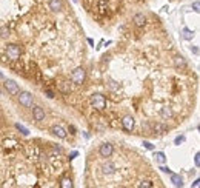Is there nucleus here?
I'll use <instances>...</instances> for the list:
<instances>
[{
	"label": "nucleus",
	"instance_id": "nucleus-26",
	"mask_svg": "<svg viewBox=\"0 0 200 188\" xmlns=\"http://www.w3.org/2000/svg\"><path fill=\"white\" fill-rule=\"evenodd\" d=\"M5 146L6 148H14L16 146V141H5Z\"/></svg>",
	"mask_w": 200,
	"mask_h": 188
},
{
	"label": "nucleus",
	"instance_id": "nucleus-21",
	"mask_svg": "<svg viewBox=\"0 0 200 188\" xmlns=\"http://www.w3.org/2000/svg\"><path fill=\"white\" fill-rule=\"evenodd\" d=\"M16 128H17L23 136H28V134H29V130H28V128H25V127H23V125H20V123H16Z\"/></svg>",
	"mask_w": 200,
	"mask_h": 188
},
{
	"label": "nucleus",
	"instance_id": "nucleus-1",
	"mask_svg": "<svg viewBox=\"0 0 200 188\" xmlns=\"http://www.w3.org/2000/svg\"><path fill=\"white\" fill-rule=\"evenodd\" d=\"M89 102H91V106L97 111H103L106 108V99L105 96L100 93H96V94H91L89 97Z\"/></svg>",
	"mask_w": 200,
	"mask_h": 188
},
{
	"label": "nucleus",
	"instance_id": "nucleus-32",
	"mask_svg": "<svg viewBox=\"0 0 200 188\" xmlns=\"http://www.w3.org/2000/svg\"><path fill=\"white\" fill-rule=\"evenodd\" d=\"M193 187H194V188H199V187H200V179H196V181H194Z\"/></svg>",
	"mask_w": 200,
	"mask_h": 188
},
{
	"label": "nucleus",
	"instance_id": "nucleus-28",
	"mask_svg": "<svg viewBox=\"0 0 200 188\" xmlns=\"http://www.w3.org/2000/svg\"><path fill=\"white\" fill-rule=\"evenodd\" d=\"M194 163H196L197 168L200 167V153H196V156H194Z\"/></svg>",
	"mask_w": 200,
	"mask_h": 188
},
{
	"label": "nucleus",
	"instance_id": "nucleus-31",
	"mask_svg": "<svg viewBox=\"0 0 200 188\" xmlns=\"http://www.w3.org/2000/svg\"><path fill=\"white\" fill-rule=\"evenodd\" d=\"M193 8H194V11H196V12H197V14H199L200 12V5H199V2H194V3H193Z\"/></svg>",
	"mask_w": 200,
	"mask_h": 188
},
{
	"label": "nucleus",
	"instance_id": "nucleus-16",
	"mask_svg": "<svg viewBox=\"0 0 200 188\" xmlns=\"http://www.w3.org/2000/svg\"><path fill=\"white\" fill-rule=\"evenodd\" d=\"M154 159H156V162L159 165H165V162H166V156H165L163 151H156L154 153Z\"/></svg>",
	"mask_w": 200,
	"mask_h": 188
},
{
	"label": "nucleus",
	"instance_id": "nucleus-19",
	"mask_svg": "<svg viewBox=\"0 0 200 188\" xmlns=\"http://www.w3.org/2000/svg\"><path fill=\"white\" fill-rule=\"evenodd\" d=\"M153 130H154V133H157V134H165V133L168 131V127L163 125V123H154V125H153Z\"/></svg>",
	"mask_w": 200,
	"mask_h": 188
},
{
	"label": "nucleus",
	"instance_id": "nucleus-2",
	"mask_svg": "<svg viewBox=\"0 0 200 188\" xmlns=\"http://www.w3.org/2000/svg\"><path fill=\"white\" fill-rule=\"evenodd\" d=\"M16 96H17L19 103L23 105L25 108H33L34 106V96L29 93V91H19Z\"/></svg>",
	"mask_w": 200,
	"mask_h": 188
},
{
	"label": "nucleus",
	"instance_id": "nucleus-14",
	"mask_svg": "<svg viewBox=\"0 0 200 188\" xmlns=\"http://www.w3.org/2000/svg\"><path fill=\"white\" fill-rule=\"evenodd\" d=\"M160 116H162L163 119H172V116H174L172 108H171V106H163V108L160 110Z\"/></svg>",
	"mask_w": 200,
	"mask_h": 188
},
{
	"label": "nucleus",
	"instance_id": "nucleus-6",
	"mask_svg": "<svg viewBox=\"0 0 200 188\" xmlns=\"http://www.w3.org/2000/svg\"><path fill=\"white\" fill-rule=\"evenodd\" d=\"M113 153H114V146H113L109 142H105V143H102V145L99 146V154H100L102 157H111Z\"/></svg>",
	"mask_w": 200,
	"mask_h": 188
},
{
	"label": "nucleus",
	"instance_id": "nucleus-20",
	"mask_svg": "<svg viewBox=\"0 0 200 188\" xmlns=\"http://www.w3.org/2000/svg\"><path fill=\"white\" fill-rule=\"evenodd\" d=\"M73 185H74V184H73V181H71L69 177H63L62 182H60V187L62 188H73Z\"/></svg>",
	"mask_w": 200,
	"mask_h": 188
},
{
	"label": "nucleus",
	"instance_id": "nucleus-7",
	"mask_svg": "<svg viewBox=\"0 0 200 188\" xmlns=\"http://www.w3.org/2000/svg\"><path fill=\"white\" fill-rule=\"evenodd\" d=\"M51 133L56 136V137H59V139H66V130L62 127V125H54L52 128H51Z\"/></svg>",
	"mask_w": 200,
	"mask_h": 188
},
{
	"label": "nucleus",
	"instance_id": "nucleus-12",
	"mask_svg": "<svg viewBox=\"0 0 200 188\" xmlns=\"http://www.w3.org/2000/svg\"><path fill=\"white\" fill-rule=\"evenodd\" d=\"M174 65H176V68H179V69H185V68L188 66L185 57H182V56H176V57H174Z\"/></svg>",
	"mask_w": 200,
	"mask_h": 188
},
{
	"label": "nucleus",
	"instance_id": "nucleus-11",
	"mask_svg": "<svg viewBox=\"0 0 200 188\" xmlns=\"http://www.w3.org/2000/svg\"><path fill=\"white\" fill-rule=\"evenodd\" d=\"M132 22H134V25L136 26H139V28H142V26H145L146 25V16H143V14H136L134 16V19H132Z\"/></svg>",
	"mask_w": 200,
	"mask_h": 188
},
{
	"label": "nucleus",
	"instance_id": "nucleus-10",
	"mask_svg": "<svg viewBox=\"0 0 200 188\" xmlns=\"http://www.w3.org/2000/svg\"><path fill=\"white\" fill-rule=\"evenodd\" d=\"M122 125H123V128H125L126 131H131V130L134 128V117H132V116H125V117L122 119Z\"/></svg>",
	"mask_w": 200,
	"mask_h": 188
},
{
	"label": "nucleus",
	"instance_id": "nucleus-9",
	"mask_svg": "<svg viewBox=\"0 0 200 188\" xmlns=\"http://www.w3.org/2000/svg\"><path fill=\"white\" fill-rule=\"evenodd\" d=\"M116 170H117V167H116V163H113V162H105V163L102 165V173H103V174H114Z\"/></svg>",
	"mask_w": 200,
	"mask_h": 188
},
{
	"label": "nucleus",
	"instance_id": "nucleus-18",
	"mask_svg": "<svg viewBox=\"0 0 200 188\" xmlns=\"http://www.w3.org/2000/svg\"><path fill=\"white\" fill-rule=\"evenodd\" d=\"M59 90H60L62 93H65V94L71 93V83H69V82H66V80H62V82L59 83Z\"/></svg>",
	"mask_w": 200,
	"mask_h": 188
},
{
	"label": "nucleus",
	"instance_id": "nucleus-15",
	"mask_svg": "<svg viewBox=\"0 0 200 188\" xmlns=\"http://www.w3.org/2000/svg\"><path fill=\"white\" fill-rule=\"evenodd\" d=\"M171 182H172V185L174 187H183V179H182V176L180 174H174V173H171Z\"/></svg>",
	"mask_w": 200,
	"mask_h": 188
},
{
	"label": "nucleus",
	"instance_id": "nucleus-33",
	"mask_svg": "<svg viewBox=\"0 0 200 188\" xmlns=\"http://www.w3.org/2000/svg\"><path fill=\"white\" fill-rule=\"evenodd\" d=\"M69 131H71V134H76V128H74V127H73V125H71V127H69Z\"/></svg>",
	"mask_w": 200,
	"mask_h": 188
},
{
	"label": "nucleus",
	"instance_id": "nucleus-24",
	"mask_svg": "<svg viewBox=\"0 0 200 188\" xmlns=\"http://www.w3.org/2000/svg\"><path fill=\"white\" fill-rule=\"evenodd\" d=\"M183 142H185V136H177V137L174 139V145L180 146V143H183Z\"/></svg>",
	"mask_w": 200,
	"mask_h": 188
},
{
	"label": "nucleus",
	"instance_id": "nucleus-34",
	"mask_svg": "<svg viewBox=\"0 0 200 188\" xmlns=\"http://www.w3.org/2000/svg\"><path fill=\"white\" fill-rule=\"evenodd\" d=\"M0 93H2V91H0Z\"/></svg>",
	"mask_w": 200,
	"mask_h": 188
},
{
	"label": "nucleus",
	"instance_id": "nucleus-25",
	"mask_svg": "<svg viewBox=\"0 0 200 188\" xmlns=\"http://www.w3.org/2000/svg\"><path fill=\"white\" fill-rule=\"evenodd\" d=\"M160 171H162V173H166V174H171V173H172L171 168H169V167H165V165L160 167Z\"/></svg>",
	"mask_w": 200,
	"mask_h": 188
},
{
	"label": "nucleus",
	"instance_id": "nucleus-29",
	"mask_svg": "<svg viewBox=\"0 0 200 188\" xmlns=\"http://www.w3.org/2000/svg\"><path fill=\"white\" fill-rule=\"evenodd\" d=\"M191 52H193L194 56H199V47H196V45H193V47H191Z\"/></svg>",
	"mask_w": 200,
	"mask_h": 188
},
{
	"label": "nucleus",
	"instance_id": "nucleus-13",
	"mask_svg": "<svg viewBox=\"0 0 200 188\" xmlns=\"http://www.w3.org/2000/svg\"><path fill=\"white\" fill-rule=\"evenodd\" d=\"M48 5H49V9L54 11V12H59V11H62V8H63L62 0H49Z\"/></svg>",
	"mask_w": 200,
	"mask_h": 188
},
{
	"label": "nucleus",
	"instance_id": "nucleus-4",
	"mask_svg": "<svg viewBox=\"0 0 200 188\" xmlns=\"http://www.w3.org/2000/svg\"><path fill=\"white\" fill-rule=\"evenodd\" d=\"M6 54H8L9 59L19 60V59H20V54H22V48L19 47V45H16V43H8V47H6Z\"/></svg>",
	"mask_w": 200,
	"mask_h": 188
},
{
	"label": "nucleus",
	"instance_id": "nucleus-8",
	"mask_svg": "<svg viewBox=\"0 0 200 188\" xmlns=\"http://www.w3.org/2000/svg\"><path fill=\"white\" fill-rule=\"evenodd\" d=\"M33 110V117H34V120H37V122H42V120H45V110L42 108V106H33L31 108Z\"/></svg>",
	"mask_w": 200,
	"mask_h": 188
},
{
	"label": "nucleus",
	"instance_id": "nucleus-30",
	"mask_svg": "<svg viewBox=\"0 0 200 188\" xmlns=\"http://www.w3.org/2000/svg\"><path fill=\"white\" fill-rule=\"evenodd\" d=\"M45 94H46V97L54 99V91H51V90H45Z\"/></svg>",
	"mask_w": 200,
	"mask_h": 188
},
{
	"label": "nucleus",
	"instance_id": "nucleus-5",
	"mask_svg": "<svg viewBox=\"0 0 200 188\" xmlns=\"http://www.w3.org/2000/svg\"><path fill=\"white\" fill-rule=\"evenodd\" d=\"M3 88H5V91H6V93L12 94V96H16V94L20 91L19 83H17L16 80H12V79H6V80H5V83H3Z\"/></svg>",
	"mask_w": 200,
	"mask_h": 188
},
{
	"label": "nucleus",
	"instance_id": "nucleus-17",
	"mask_svg": "<svg viewBox=\"0 0 200 188\" xmlns=\"http://www.w3.org/2000/svg\"><path fill=\"white\" fill-rule=\"evenodd\" d=\"M194 31L193 29H189V28H183L182 29V37L185 39V40H193L194 39Z\"/></svg>",
	"mask_w": 200,
	"mask_h": 188
},
{
	"label": "nucleus",
	"instance_id": "nucleus-22",
	"mask_svg": "<svg viewBox=\"0 0 200 188\" xmlns=\"http://www.w3.org/2000/svg\"><path fill=\"white\" fill-rule=\"evenodd\" d=\"M0 37H2V39H8V37H9V29H8V26L0 28Z\"/></svg>",
	"mask_w": 200,
	"mask_h": 188
},
{
	"label": "nucleus",
	"instance_id": "nucleus-27",
	"mask_svg": "<svg viewBox=\"0 0 200 188\" xmlns=\"http://www.w3.org/2000/svg\"><path fill=\"white\" fill-rule=\"evenodd\" d=\"M143 146H145L146 150H154V145H153L151 142H148V141H143Z\"/></svg>",
	"mask_w": 200,
	"mask_h": 188
},
{
	"label": "nucleus",
	"instance_id": "nucleus-3",
	"mask_svg": "<svg viewBox=\"0 0 200 188\" xmlns=\"http://www.w3.org/2000/svg\"><path fill=\"white\" fill-rule=\"evenodd\" d=\"M85 79H86V71L79 66V68H76L73 73H71V80L76 83V85H82L83 82H85Z\"/></svg>",
	"mask_w": 200,
	"mask_h": 188
},
{
	"label": "nucleus",
	"instance_id": "nucleus-23",
	"mask_svg": "<svg viewBox=\"0 0 200 188\" xmlns=\"http://www.w3.org/2000/svg\"><path fill=\"white\" fill-rule=\"evenodd\" d=\"M139 187H142V188H151V187H153V182H151V181H142V182L139 184Z\"/></svg>",
	"mask_w": 200,
	"mask_h": 188
}]
</instances>
